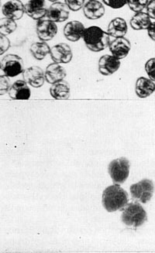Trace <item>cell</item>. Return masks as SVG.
Returning <instances> with one entry per match:
<instances>
[{"label":"cell","mask_w":155,"mask_h":253,"mask_svg":"<svg viewBox=\"0 0 155 253\" xmlns=\"http://www.w3.org/2000/svg\"><path fill=\"white\" fill-rule=\"evenodd\" d=\"M64 2L70 10L77 12L83 7L86 0H64Z\"/></svg>","instance_id":"27"},{"label":"cell","mask_w":155,"mask_h":253,"mask_svg":"<svg viewBox=\"0 0 155 253\" xmlns=\"http://www.w3.org/2000/svg\"><path fill=\"white\" fill-rule=\"evenodd\" d=\"M70 9L66 4L55 2L51 5L47 11L46 16L54 23H62L69 17Z\"/></svg>","instance_id":"9"},{"label":"cell","mask_w":155,"mask_h":253,"mask_svg":"<svg viewBox=\"0 0 155 253\" xmlns=\"http://www.w3.org/2000/svg\"><path fill=\"white\" fill-rule=\"evenodd\" d=\"M110 38L107 32L97 26L86 28L82 36L86 46L93 52L103 51L107 48L111 42Z\"/></svg>","instance_id":"2"},{"label":"cell","mask_w":155,"mask_h":253,"mask_svg":"<svg viewBox=\"0 0 155 253\" xmlns=\"http://www.w3.org/2000/svg\"><path fill=\"white\" fill-rule=\"evenodd\" d=\"M82 8L85 16L89 20H98L105 14L103 4L97 0H89L87 2H85Z\"/></svg>","instance_id":"15"},{"label":"cell","mask_w":155,"mask_h":253,"mask_svg":"<svg viewBox=\"0 0 155 253\" xmlns=\"http://www.w3.org/2000/svg\"><path fill=\"white\" fill-rule=\"evenodd\" d=\"M0 70H2V68H1V62H0Z\"/></svg>","instance_id":"35"},{"label":"cell","mask_w":155,"mask_h":253,"mask_svg":"<svg viewBox=\"0 0 155 253\" xmlns=\"http://www.w3.org/2000/svg\"><path fill=\"white\" fill-rule=\"evenodd\" d=\"M130 161L125 157L116 159L109 163L108 171L114 184L124 183L130 174Z\"/></svg>","instance_id":"4"},{"label":"cell","mask_w":155,"mask_h":253,"mask_svg":"<svg viewBox=\"0 0 155 253\" xmlns=\"http://www.w3.org/2000/svg\"><path fill=\"white\" fill-rule=\"evenodd\" d=\"M124 225L130 228L142 226L147 221V213L142 205L138 202H132L126 205L121 215Z\"/></svg>","instance_id":"3"},{"label":"cell","mask_w":155,"mask_h":253,"mask_svg":"<svg viewBox=\"0 0 155 253\" xmlns=\"http://www.w3.org/2000/svg\"><path fill=\"white\" fill-rule=\"evenodd\" d=\"M155 84L154 81L145 77H141L136 82V94L139 98H145L155 92Z\"/></svg>","instance_id":"20"},{"label":"cell","mask_w":155,"mask_h":253,"mask_svg":"<svg viewBox=\"0 0 155 253\" xmlns=\"http://www.w3.org/2000/svg\"><path fill=\"white\" fill-rule=\"evenodd\" d=\"M16 28H17V24L15 20L7 17L0 19V34L7 36L9 34H13Z\"/></svg>","instance_id":"24"},{"label":"cell","mask_w":155,"mask_h":253,"mask_svg":"<svg viewBox=\"0 0 155 253\" xmlns=\"http://www.w3.org/2000/svg\"><path fill=\"white\" fill-rule=\"evenodd\" d=\"M128 31L127 23L124 19L116 17L111 20L108 26L107 34L112 38H123Z\"/></svg>","instance_id":"19"},{"label":"cell","mask_w":155,"mask_h":253,"mask_svg":"<svg viewBox=\"0 0 155 253\" xmlns=\"http://www.w3.org/2000/svg\"><path fill=\"white\" fill-rule=\"evenodd\" d=\"M155 59L151 58L147 61L146 64H145V71H146L147 74L149 76V79L151 80L155 81Z\"/></svg>","instance_id":"28"},{"label":"cell","mask_w":155,"mask_h":253,"mask_svg":"<svg viewBox=\"0 0 155 253\" xmlns=\"http://www.w3.org/2000/svg\"><path fill=\"white\" fill-rule=\"evenodd\" d=\"M50 55L53 62L57 64H68L73 57L69 45L64 43L52 46L50 50Z\"/></svg>","instance_id":"8"},{"label":"cell","mask_w":155,"mask_h":253,"mask_svg":"<svg viewBox=\"0 0 155 253\" xmlns=\"http://www.w3.org/2000/svg\"><path fill=\"white\" fill-rule=\"evenodd\" d=\"M108 47L113 57L121 60L128 55L129 52L131 49V43L127 38L123 37L116 38L114 41H111Z\"/></svg>","instance_id":"14"},{"label":"cell","mask_w":155,"mask_h":253,"mask_svg":"<svg viewBox=\"0 0 155 253\" xmlns=\"http://www.w3.org/2000/svg\"><path fill=\"white\" fill-rule=\"evenodd\" d=\"M155 22L152 21L150 26H149L148 28L147 29V30H148V36H149V38H150L153 41H155Z\"/></svg>","instance_id":"32"},{"label":"cell","mask_w":155,"mask_h":253,"mask_svg":"<svg viewBox=\"0 0 155 253\" xmlns=\"http://www.w3.org/2000/svg\"><path fill=\"white\" fill-rule=\"evenodd\" d=\"M149 0H127L129 8L135 13L142 12L146 7Z\"/></svg>","instance_id":"25"},{"label":"cell","mask_w":155,"mask_h":253,"mask_svg":"<svg viewBox=\"0 0 155 253\" xmlns=\"http://www.w3.org/2000/svg\"><path fill=\"white\" fill-rule=\"evenodd\" d=\"M50 46L45 41L35 42L31 44L30 48L31 54L38 61L44 60L48 54H50Z\"/></svg>","instance_id":"23"},{"label":"cell","mask_w":155,"mask_h":253,"mask_svg":"<svg viewBox=\"0 0 155 253\" xmlns=\"http://www.w3.org/2000/svg\"><path fill=\"white\" fill-rule=\"evenodd\" d=\"M103 205L109 212L120 210L128 203V194L119 184H115L106 187L103 193Z\"/></svg>","instance_id":"1"},{"label":"cell","mask_w":155,"mask_h":253,"mask_svg":"<svg viewBox=\"0 0 155 253\" xmlns=\"http://www.w3.org/2000/svg\"><path fill=\"white\" fill-rule=\"evenodd\" d=\"M50 94L54 99L65 100L69 98L71 87L68 82L61 80L52 84L50 88Z\"/></svg>","instance_id":"21"},{"label":"cell","mask_w":155,"mask_h":253,"mask_svg":"<svg viewBox=\"0 0 155 253\" xmlns=\"http://www.w3.org/2000/svg\"><path fill=\"white\" fill-rule=\"evenodd\" d=\"M86 27L81 22L74 20L67 23L64 27V35L68 41L77 42L82 38Z\"/></svg>","instance_id":"16"},{"label":"cell","mask_w":155,"mask_h":253,"mask_svg":"<svg viewBox=\"0 0 155 253\" xmlns=\"http://www.w3.org/2000/svg\"><path fill=\"white\" fill-rule=\"evenodd\" d=\"M1 5H2V1L0 0V8H1Z\"/></svg>","instance_id":"34"},{"label":"cell","mask_w":155,"mask_h":253,"mask_svg":"<svg viewBox=\"0 0 155 253\" xmlns=\"http://www.w3.org/2000/svg\"><path fill=\"white\" fill-rule=\"evenodd\" d=\"M103 2L112 9H120L127 4V0H103Z\"/></svg>","instance_id":"30"},{"label":"cell","mask_w":155,"mask_h":253,"mask_svg":"<svg viewBox=\"0 0 155 253\" xmlns=\"http://www.w3.org/2000/svg\"><path fill=\"white\" fill-rule=\"evenodd\" d=\"M145 8L147 9V14L149 16L151 19H152L153 20H155V0H150V1H148V4H147L146 7Z\"/></svg>","instance_id":"31"},{"label":"cell","mask_w":155,"mask_h":253,"mask_svg":"<svg viewBox=\"0 0 155 253\" xmlns=\"http://www.w3.org/2000/svg\"><path fill=\"white\" fill-rule=\"evenodd\" d=\"M24 9L27 16L35 20L43 19L48 11L45 0H29L24 5Z\"/></svg>","instance_id":"12"},{"label":"cell","mask_w":155,"mask_h":253,"mask_svg":"<svg viewBox=\"0 0 155 253\" xmlns=\"http://www.w3.org/2000/svg\"><path fill=\"white\" fill-rule=\"evenodd\" d=\"M131 196L136 201L147 204L152 200L154 194V183L149 179H144L130 188Z\"/></svg>","instance_id":"5"},{"label":"cell","mask_w":155,"mask_h":253,"mask_svg":"<svg viewBox=\"0 0 155 253\" xmlns=\"http://www.w3.org/2000/svg\"><path fill=\"white\" fill-rule=\"evenodd\" d=\"M36 31L38 38L41 41H49L53 39L57 34V26L52 20L41 19L38 20Z\"/></svg>","instance_id":"7"},{"label":"cell","mask_w":155,"mask_h":253,"mask_svg":"<svg viewBox=\"0 0 155 253\" xmlns=\"http://www.w3.org/2000/svg\"><path fill=\"white\" fill-rule=\"evenodd\" d=\"M152 22V19L146 13L139 12V13H136L130 20V27H132L134 31L147 30Z\"/></svg>","instance_id":"22"},{"label":"cell","mask_w":155,"mask_h":253,"mask_svg":"<svg viewBox=\"0 0 155 253\" xmlns=\"http://www.w3.org/2000/svg\"><path fill=\"white\" fill-rule=\"evenodd\" d=\"M2 12L5 17L19 20L23 17L25 9L20 0H9L2 5Z\"/></svg>","instance_id":"11"},{"label":"cell","mask_w":155,"mask_h":253,"mask_svg":"<svg viewBox=\"0 0 155 253\" xmlns=\"http://www.w3.org/2000/svg\"><path fill=\"white\" fill-rule=\"evenodd\" d=\"M45 81L49 84H53L66 77V71L57 63H52L47 67L45 72Z\"/></svg>","instance_id":"18"},{"label":"cell","mask_w":155,"mask_h":253,"mask_svg":"<svg viewBox=\"0 0 155 253\" xmlns=\"http://www.w3.org/2000/svg\"><path fill=\"white\" fill-rule=\"evenodd\" d=\"M10 47V41L7 37L0 34V56L5 54Z\"/></svg>","instance_id":"29"},{"label":"cell","mask_w":155,"mask_h":253,"mask_svg":"<svg viewBox=\"0 0 155 253\" xmlns=\"http://www.w3.org/2000/svg\"><path fill=\"white\" fill-rule=\"evenodd\" d=\"M10 86L9 77L5 75H0V95H5L9 92Z\"/></svg>","instance_id":"26"},{"label":"cell","mask_w":155,"mask_h":253,"mask_svg":"<svg viewBox=\"0 0 155 253\" xmlns=\"http://www.w3.org/2000/svg\"><path fill=\"white\" fill-rule=\"evenodd\" d=\"M120 64L121 63L119 59L112 55L105 54L100 57L99 61V72L104 76H109L117 72Z\"/></svg>","instance_id":"13"},{"label":"cell","mask_w":155,"mask_h":253,"mask_svg":"<svg viewBox=\"0 0 155 253\" xmlns=\"http://www.w3.org/2000/svg\"><path fill=\"white\" fill-rule=\"evenodd\" d=\"M9 95L12 99L28 100L31 91L28 84L24 81L18 80L9 87Z\"/></svg>","instance_id":"17"},{"label":"cell","mask_w":155,"mask_h":253,"mask_svg":"<svg viewBox=\"0 0 155 253\" xmlns=\"http://www.w3.org/2000/svg\"><path fill=\"white\" fill-rule=\"evenodd\" d=\"M49 2H57L58 0H49Z\"/></svg>","instance_id":"33"},{"label":"cell","mask_w":155,"mask_h":253,"mask_svg":"<svg viewBox=\"0 0 155 253\" xmlns=\"http://www.w3.org/2000/svg\"><path fill=\"white\" fill-rule=\"evenodd\" d=\"M1 68L7 77H16L24 71L23 59L16 54H7L2 59Z\"/></svg>","instance_id":"6"},{"label":"cell","mask_w":155,"mask_h":253,"mask_svg":"<svg viewBox=\"0 0 155 253\" xmlns=\"http://www.w3.org/2000/svg\"><path fill=\"white\" fill-rule=\"evenodd\" d=\"M23 81L34 87H41L45 82V72L40 67L32 66L23 72Z\"/></svg>","instance_id":"10"}]
</instances>
